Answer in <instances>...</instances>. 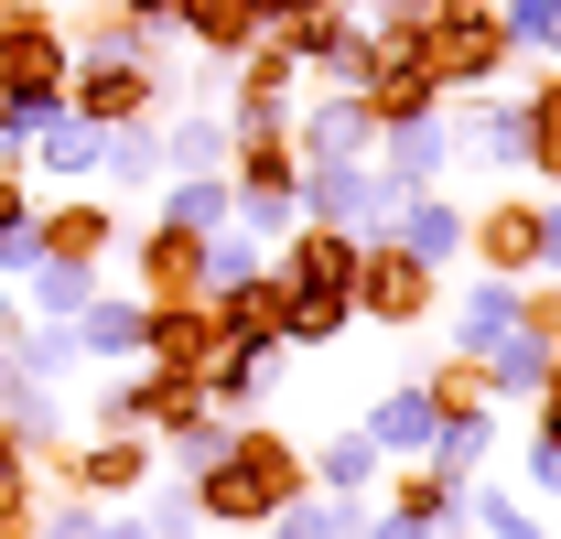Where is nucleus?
I'll return each instance as SVG.
<instances>
[{
  "mask_svg": "<svg viewBox=\"0 0 561 539\" xmlns=\"http://www.w3.org/2000/svg\"><path fill=\"white\" fill-rule=\"evenodd\" d=\"M280 496H302V454L280 432H260V421H238V443L195 474V507H206L216 529H260Z\"/></svg>",
  "mask_w": 561,
  "mask_h": 539,
  "instance_id": "f257e3e1",
  "label": "nucleus"
},
{
  "mask_svg": "<svg viewBox=\"0 0 561 539\" xmlns=\"http://www.w3.org/2000/svg\"><path fill=\"white\" fill-rule=\"evenodd\" d=\"M507 55H518V44H507V11H496V0H432V11H421V66H432L443 98L496 87Z\"/></svg>",
  "mask_w": 561,
  "mask_h": 539,
  "instance_id": "f03ea898",
  "label": "nucleus"
},
{
  "mask_svg": "<svg viewBox=\"0 0 561 539\" xmlns=\"http://www.w3.org/2000/svg\"><path fill=\"white\" fill-rule=\"evenodd\" d=\"M302 227H335V238H378L389 227V184L378 162H302Z\"/></svg>",
  "mask_w": 561,
  "mask_h": 539,
  "instance_id": "7ed1b4c3",
  "label": "nucleus"
},
{
  "mask_svg": "<svg viewBox=\"0 0 561 539\" xmlns=\"http://www.w3.org/2000/svg\"><path fill=\"white\" fill-rule=\"evenodd\" d=\"M432 291H443V270L400 260L389 238H356V324H421Z\"/></svg>",
  "mask_w": 561,
  "mask_h": 539,
  "instance_id": "20e7f679",
  "label": "nucleus"
},
{
  "mask_svg": "<svg viewBox=\"0 0 561 539\" xmlns=\"http://www.w3.org/2000/svg\"><path fill=\"white\" fill-rule=\"evenodd\" d=\"M378 184H389V205L421 195V184H443L454 173V130H443V108H411V119H378Z\"/></svg>",
  "mask_w": 561,
  "mask_h": 539,
  "instance_id": "39448f33",
  "label": "nucleus"
},
{
  "mask_svg": "<svg viewBox=\"0 0 561 539\" xmlns=\"http://www.w3.org/2000/svg\"><path fill=\"white\" fill-rule=\"evenodd\" d=\"M151 465H162L151 432H108V421H98L66 465H55V485H66V496H130V485H151Z\"/></svg>",
  "mask_w": 561,
  "mask_h": 539,
  "instance_id": "423d86ee",
  "label": "nucleus"
},
{
  "mask_svg": "<svg viewBox=\"0 0 561 539\" xmlns=\"http://www.w3.org/2000/svg\"><path fill=\"white\" fill-rule=\"evenodd\" d=\"M291 151H302V162H367V151H378V108H367V87H324V98L291 119Z\"/></svg>",
  "mask_w": 561,
  "mask_h": 539,
  "instance_id": "0eeeda50",
  "label": "nucleus"
},
{
  "mask_svg": "<svg viewBox=\"0 0 561 539\" xmlns=\"http://www.w3.org/2000/svg\"><path fill=\"white\" fill-rule=\"evenodd\" d=\"M400 260H421V270H465V205L443 195V184H421V195H400L389 205V227H378Z\"/></svg>",
  "mask_w": 561,
  "mask_h": 539,
  "instance_id": "6e6552de",
  "label": "nucleus"
},
{
  "mask_svg": "<svg viewBox=\"0 0 561 539\" xmlns=\"http://www.w3.org/2000/svg\"><path fill=\"white\" fill-rule=\"evenodd\" d=\"M432 421H443V400H432V378H400V389H378L367 400V443H378V465H421L432 454Z\"/></svg>",
  "mask_w": 561,
  "mask_h": 539,
  "instance_id": "1a4fd4ad",
  "label": "nucleus"
},
{
  "mask_svg": "<svg viewBox=\"0 0 561 539\" xmlns=\"http://www.w3.org/2000/svg\"><path fill=\"white\" fill-rule=\"evenodd\" d=\"M465 260L476 270H507V280H540V205H486V216H465Z\"/></svg>",
  "mask_w": 561,
  "mask_h": 539,
  "instance_id": "9d476101",
  "label": "nucleus"
},
{
  "mask_svg": "<svg viewBox=\"0 0 561 539\" xmlns=\"http://www.w3.org/2000/svg\"><path fill=\"white\" fill-rule=\"evenodd\" d=\"M518 324H529V280H507V270H476V291L454 302V356H496Z\"/></svg>",
  "mask_w": 561,
  "mask_h": 539,
  "instance_id": "9b49d317",
  "label": "nucleus"
},
{
  "mask_svg": "<svg viewBox=\"0 0 561 539\" xmlns=\"http://www.w3.org/2000/svg\"><path fill=\"white\" fill-rule=\"evenodd\" d=\"M271 367H280L271 335H216L206 367H195V400H216V410H238V421H249V400L271 389Z\"/></svg>",
  "mask_w": 561,
  "mask_h": 539,
  "instance_id": "f8f14e48",
  "label": "nucleus"
},
{
  "mask_svg": "<svg viewBox=\"0 0 561 539\" xmlns=\"http://www.w3.org/2000/svg\"><path fill=\"white\" fill-rule=\"evenodd\" d=\"M216 345V313L206 302H151V324H140V367H173V378H195Z\"/></svg>",
  "mask_w": 561,
  "mask_h": 539,
  "instance_id": "ddd939ff",
  "label": "nucleus"
},
{
  "mask_svg": "<svg viewBox=\"0 0 561 539\" xmlns=\"http://www.w3.org/2000/svg\"><path fill=\"white\" fill-rule=\"evenodd\" d=\"M140 324H151V302H140V291H87V313H76V356L130 367V356H140Z\"/></svg>",
  "mask_w": 561,
  "mask_h": 539,
  "instance_id": "4468645a",
  "label": "nucleus"
},
{
  "mask_svg": "<svg viewBox=\"0 0 561 539\" xmlns=\"http://www.w3.org/2000/svg\"><path fill=\"white\" fill-rule=\"evenodd\" d=\"M389 507L421 518L432 539H476V529H465V474H443V465H400V474H389Z\"/></svg>",
  "mask_w": 561,
  "mask_h": 539,
  "instance_id": "2eb2a0df",
  "label": "nucleus"
},
{
  "mask_svg": "<svg viewBox=\"0 0 561 539\" xmlns=\"http://www.w3.org/2000/svg\"><path fill=\"white\" fill-rule=\"evenodd\" d=\"M173 33H195V44H206V66H227V76H238V55H249L271 22H260L249 0H173Z\"/></svg>",
  "mask_w": 561,
  "mask_h": 539,
  "instance_id": "dca6fc26",
  "label": "nucleus"
},
{
  "mask_svg": "<svg viewBox=\"0 0 561 539\" xmlns=\"http://www.w3.org/2000/svg\"><path fill=\"white\" fill-rule=\"evenodd\" d=\"M496 454V410L486 400H443V421H432V454L421 465H443V474H486Z\"/></svg>",
  "mask_w": 561,
  "mask_h": 539,
  "instance_id": "f3484780",
  "label": "nucleus"
},
{
  "mask_svg": "<svg viewBox=\"0 0 561 539\" xmlns=\"http://www.w3.org/2000/svg\"><path fill=\"white\" fill-rule=\"evenodd\" d=\"M529 140H540V119H529V87H476V151L486 162H507V173H529Z\"/></svg>",
  "mask_w": 561,
  "mask_h": 539,
  "instance_id": "a211bd4d",
  "label": "nucleus"
},
{
  "mask_svg": "<svg viewBox=\"0 0 561 539\" xmlns=\"http://www.w3.org/2000/svg\"><path fill=\"white\" fill-rule=\"evenodd\" d=\"M87 184H119V195L162 184V130H151V119H108V130H98V173H87Z\"/></svg>",
  "mask_w": 561,
  "mask_h": 539,
  "instance_id": "6ab92c4d",
  "label": "nucleus"
},
{
  "mask_svg": "<svg viewBox=\"0 0 561 539\" xmlns=\"http://www.w3.org/2000/svg\"><path fill=\"white\" fill-rule=\"evenodd\" d=\"M227 443H238V410H216V400H184L173 421H162V454H173V474H206Z\"/></svg>",
  "mask_w": 561,
  "mask_h": 539,
  "instance_id": "aec40b11",
  "label": "nucleus"
},
{
  "mask_svg": "<svg viewBox=\"0 0 561 539\" xmlns=\"http://www.w3.org/2000/svg\"><path fill=\"white\" fill-rule=\"evenodd\" d=\"M140 302H206V291H195V238H184V227H140Z\"/></svg>",
  "mask_w": 561,
  "mask_h": 539,
  "instance_id": "412c9836",
  "label": "nucleus"
},
{
  "mask_svg": "<svg viewBox=\"0 0 561 539\" xmlns=\"http://www.w3.org/2000/svg\"><path fill=\"white\" fill-rule=\"evenodd\" d=\"M22 291H33V313H44V324H76V313H87V291H98V260L44 249V260L22 270Z\"/></svg>",
  "mask_w": 561,
  "mask_h": 539,
  "instance_id": "4be33fe9",
  "label": "nucleus"
},
{
  "mask_svg": "<svg viewBox=\"0 0 561 539\" xmlns=\"http://www.w3.org/2000/svg\"><path fill=\"white\" fill-rule=\"evenodd\" d=\"M260 270H271V249H260V238H249V227H216V238H195V291H249V280H260Z\"/></svg>",
  "mask_w": 561,
  "mask_h": 539,
  "instance_id": "5701e85b",
  "label": "nucleus"
},
{
  "mask_svg": "<svg viewBox=\"0 0 561 539\" xmlns=\"http://www.w3.org/2000/svg\"><path fill=\"white\" fill-rule=\"evenodd\" d=\"M227 151H238V130H227L216 108L173 119V130H162V184H173V173H227Z\"/></svg>",
  "mask_w": 561,
  "mask_h": 539,
  "instance_id": "b1692460",
  "label": "nucleus"
},
{
  "mask_svg": "<svg viewBox=\"0 0 561 539\" xmlns=\"http://www.w3.org/2000/svg\"><path fill=\"white\" fill-rule=\"evenodd\" d=\"M162 227H184V238H216V227H238V195H227V173H173V195H162Z\"/></svg>",
  "mask_w": 561,
  "mask_h": 539,
  "instance_id": "393cba45",
  "label": "nucleus"
},
{
  "mask_svg": "<svg viewBox=\"0 0 561 539\" xmlns=\"http://www.w3.org/2000/svg\"><path fill=\"white\" fill-rule=\"evenodd\" d=\"M98 130H108V119H55V130H33L22 140V151H33V162H44V173H55V184H87V173H98Z\"/></svg>",
  "mask_w": 561,
  "mask_h": 539,
  "instance_id": "a878e982",
  "label": "nucleus"
},
{
  "mask_svg": "<svg viewBox=\"0 0 561 539\" xmlns=\"http://www.w3.org/2000/svg\"><path fill=\"white\" fill-rule=\"evenodd\" d=\"M378 474H389V465H378V443H367V432H335V443L302 465V485H324V496H367Z\"/></svg>",
  "mask_w": 561,
  "mask_h": 539,
  "instance_id": "bb28decb",
  "label": "nucleus"
},
{
  "mask_svg": "<svg viewBox=\"0 0 561 539\" xmlns=\"http://www.w3.org/2000/svg\"><path fill=\"white\" fill-rule=\"evenodd\" d=\"M44 249H66V260H108V249H119V216H108V205H55V216H44Z\"/></svg>",
  "mask_w": 561,
  "mask_h": 539,
  "instance_id": "cd10ccee",
  "label": "nucleus"
},
{
  "mask_svg": "<svg viewBox=\"0 0 561 539\" xmlns=\"http://www.w3.org/2000/svg\"><path fill=\"white\" fill-rule=\"evenodd\" d=\"M465 529L476 539H540V507H518L507 485H476V474H465Z\"/></svg>",
  "mask_w": 561,
  "mask_h": 539,
  "instance_id": "c85d7f7f",
  "label": "nucleus"
},
{
  "mask_svg": "<svg viewBox=\"0 0 561 539\" xmlns=\"http://www.w3.org/2000/svg\"><path fill=\"white\" fill-rule=\"evenodd\" d=\"M140 518H151V539H195V529H206V507H195V474H162V465H151Z\"/></svg>",
  "mask_w": 561,
  "mask_h": 539,
  "instance_id": "c756f323",
  "label": "nucleus"
},
{
  "mask_svg": "<svg viewBox=\"0 0 561 539\" xmlns=\"http://www.w3.org/2000/svg\"><path fill=\"white\" fill-rule=\"evenodd\" d=\"M22 539H108V496H55L22 518Z\"/></svg>",
  "mask_w": 561,
  "mask_h": 539,
  "instance_id": "7c9ffc66",
  "label": "nucleus"
},
{
  "mask_svg": "<svg viewBox=\"0 0 561 539\" xmlns=\"http://www.w3.org/2000/svg\"><path fill=\"white\" fill-rule=\"evenodd\" d=\"M496 11H507V44L518 55H551L561 66V0H496Z\"/></svg>",
  "mask_w": 561,
  "mask_h": 539,
  "instance_id": "2f4dec72",
  "label": "nucleus"
},
{
  "mask_svg": "<svg viewBox=\"0 0 561 539\" xmlns=\"http://www.w3.org/2000/svg\"><path fill=\"white\" fill-rule=\"evenodd\" d=\"M529 119H540V140H529V173H540V184H561V76H540V87H529Z\"/></svg>",
  "mask_w": 561,
  "mask_h": 539,
  "instance_id": "473e14b6",
  "label": "nucleus"
},
{
  "mask_svg": "<svg viewBox=\"0 0 561 539\" xmlns=\"http://www.w3.org/2000/svg\"><path fill=\"white\" fill-rule=\"evenodd\" d=\"M529 485L561 507V432H551V421H529Z\"/></svg>",
  "mask_w": 561,
  "mask_h": 539,
  "instance_id": "72a5a7b5",
  "label": "nucleus"
},
{
  "mask_svg": "<svg viewBox=\"0 0 561 539\" xmlns=\"http://www.w3.org/2000/svg\"><path fill=\"white\" fill-rule=\"evenodd\" d=\"M356 539H432V529H421V518H400V507H389V518H356Z\"/></svg>",
  "mask_w": 561,
  "mask_h": 539,
  "instance_id": "f704fd0d",
  "label": "nucleus"
},
{
  "mask_svg": "<svg viewBox=\"0 0 561 539\" xmlns=\"http://www.w3.org/2000/svg\"><path fill=\"white\" fill-rule=\"evenodd\" d=\"M249 11H260V22H291V11H313V0H249Z\"/></svg>",
  "mask_w": 561,
  "mask_h": 539,
  "instance_id": "c9c22d12",
  "label": "nucleus"
}]
</instances>
